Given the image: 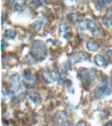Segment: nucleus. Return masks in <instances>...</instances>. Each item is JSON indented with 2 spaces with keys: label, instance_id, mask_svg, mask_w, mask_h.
I'll use <instances>...</instances> for the list:
<instances>
[{
  "label": "nucleus",
  "instance_id": "nucleus-1",
  "mask_svg": "<svg viewBox=\"0 0 112 126\" xmlns=\"http://www.w3.org/2000/svg\"><path fill=\"white\" fill-rule=\"evenodd\" d=\"M10 88L13 95V101L17 102L20 100L24 91L23 81L18 74H14L10 77Z\"/></svg>",
  "mask_w": 112,
  "mask_h": 126
},
{
  "label": "nucleus",
  "instance_id": "nucleus-2",
  "mask_svg": "<svg viewBox=\"0 0 112 126\" xmlns=\"http://www.w3.org/2000/svg\"><path fill=\"white\" fill-rule=\"evenodd\" d=\"M29 55L36 62L43 61L47 55V48L46 44L41 40L33 41V43H31Z\"/></svg>",
  "mask_w": 112,
  "mask_h": 126
},
{
  "label": "nucleus",
  "instance_id": "nucleus-3",
  "mask_svg": "<svg viewBox=\"0 0 112 126\" xmlns=\"http://www.w3.org/2000/svg\"><path fill=\"white\" fill-rule=\"evenodd\" d=\"M112 93V82L109 79H105L99 83L94 90V94L99 98L106 97Z\"/></svg>",
  "mask_w": 112,
  "mask_h": 126
},
{
  "label": "nucleus",
  "instance_id": "nucleus-4",
  "mask_svg": "<svg viewBox=\"0 0 112 126\" xmlns=\"http://www.w3.org/2000/svg\"><path fill=\"white\" fill-rule=\"evenodd\" d=\"M78 78L83 84H90L96 78V70L93 68H83L78 71Z\"/></svg>",
  "mask_w": 112,
  "mask_h": 126
},
{
  "label": "nucleus",
  "instance_id": "nucleus-5",
  "mask_svg": "<svg viewBox=\"0 0 112 126\" xmlns=\"http://www.w3.org/2000/svg\"><path fill=\"white\" fill-rule=\"evenodd\" d=\"M89 59V55L84 51H79L73 53L68 56V62L71 65H75L81 62L87 61Z\"/></svg>",
  "mask_w": 112,
  "mask_h": 126
},
{
  "label": "nucleus",
  "instance_id": "nucleus-6",
  "mask_svg": "<svg viewBox=\"0 0 112 126\" xmlns=\"http://www.w3.org/2000/svg\"><path fill=\"white\" fill-rule=\"evenodd\" d=\"M41 76H42L43 81L46 84H51L56 80L58 75L55 71L45 70L43 71V72L41 74Z\"/></svg>",
  "mask_w": 112,
  "mask_h": 126
},
{
  "label": "nucleus",
  "instance_id": "nucleus-7",
  "mask_svg": "<svg viewBox=\"0 0 112 126\" xmlns=\"http://www.w3.org/2000/svg\"><path fill=\"white\" fill-rule=\"evenodd\" d=\"M84 27L86 29L90 32V33H92L93 35L95 36H98L100 35V29L98 28V25L96 24V22L92 21V20H86L83 22Z\"/></svg>",
  "mask_w": 112,
  "mask_h": 126
},
{
  "label": "nucleus",
  "instance_id": "nucleus-8",
  "mask_svg": "<svg viewBox=\"0 0 112 126\" xmlns=\"http://www.w3.org/2000/svg\"><path fill=\"white\" fill-rule=\"evenodd\" d=\"M24 78L29 83H34L37 79V74L34 69L28 68L25 69L23 72Z\"/></svg>",
  "mask_w": 112,
  "mask_h": 126
},
{
  "label": "nucleus",
  "instance_id": "nucleus-9",
  "mask_svg": "<svg viewBox=\"0 0 112 126\" xmlns=\"http://www.w3.org/2000/svg\"><path fill=\"white\" fill-rule=\"evenodd\" d=\"M99 45L96 41L94 40H90L87 42L86 44V48L88 51L90 52H94V51H98L99 49Z\"/></svg>",
  "mask_w": 112,
  "mask_h": 126
},
{
  "label": "nucleus",
  "instance_id": "nucleus-10",
  "mask_svg": "<svg viewBox=\"0 0 112 126\" xmlns=\"http://www.w3.org/2000/svg\"><path fill=\"white\" fill-rule=\"evenodd\" d=\"M56 120L60 124H65L67 122L66 114L64 111H59L56 115Z\"/></svg>",
  "mask_w": 112,
  "mask_h": 126
},
{
  "label": "nucleus",
  "instance_id": "nucleus-11",
  "mask_svg": "<svg viewBox=\"0 0 112 126\" xmlns=\"http://www.w3.org/2000/svg\"><path fill=\"white\" fill-rule=\"evenodd\" d=\"M29 99L35 104H38L41 102V96L37 92H31L29 94Z\"/></svg>",
  "mask_w": 112,
  "mask_h": 126
},
{
  "label": "nucleus",
  "instance_id": "nucleus-12",
  "mask_svg": "<svg viewBox=\"0 0 112 126\" xmlns=\"http://www.w3.org/2000/svg\"><path fill=\"white\" fill-rule=\"evenodd\" d=\"M44 24V20L42 18H38L37 20L33 22V23L31 24V28L35 31H39L43 26Z\"/></svg>",
  "mask_w": 112,
  "mask_h": 126
},
{
  "label": "nucleus",
  "instance_id": "nucleus-13",
  "mask_svg": "<svg viewBox=\"0 0 112 126\" xmlns=\"http://www.w3.org/2000/svg\"><path fill=\"white\" fill-rule=\"evenodd\" d=\"M94 62L95 64L98 66H102L105 63V59L104 57L100 55H96L94 57Z\"/></svg>",
  "mask_w": 112,
  "mask_h": 126
},
{
  "label": "nucleus",
  "instance_id": "nucleus-14",
  "mask_svg": "<svg viewBox=\"0 0 112 126\" xmlns=\"http://www.w3.org/2000/svg\"><path fill=\"white\" fill-rule=\"evenodd\" d=\"M4 35L7 39H13L16 35V32L12 29H7L4 32Z\"/></svg>",
  "mask_w": 112,
  "mask_h": 126
},
{
  "label": "nucleus",
  "instance_id": "nucleus-15",
  "mask_svg": "<svg viewBox=\"0 0 112 126\" xmlns=\"http://www.w3.org/2000/svg\"><path fill=\"white\" fill-rule=\"evenodd\" d=\"M111 3H112V0H99L96 3V6L99 9H102V8H104L107 5L110 4Z\"/></svg>",
  "mask_w": 112,
  "mask_h": 126
},
{
  "label": "nucleus",
  "instance_id": "nucleus-16",
  "mask_svg": "<svg viewBox=\"0 0 112 126\" xmlns=\"http://www.w3.org/2000/svg\"><path fill=\"white\" fill-rule=\"evenodd\" d=\"M67 29H68V27H67L66 24H62L59 26V30L60 32H64L66 31Z\"/></svg>",
  "mask_w": 112,
  "mask_h": 126
},
{
  "label": "nucleus",
  "instance_id": "nucleus-17",
  "mask_svg": "<svg viewBox=\"0 0 112 126\" xmlns=\"http://www.w3.org/2000/svg\"><path fill=\"white\" fill-rule=\"evenodd\" d=\"M106 55L112 61V49H110L106 51Z\"/></svg>",
  "mask_w": 112,
  "mask_h": 126
},
{
  "label": "nucleus",
  "instance_id": "nucleus-18",
  "mask_svg": "<svg viewBox=\"0 0 112 126\" xmlns=\"http://www.w3.org/2000/svg\"><path fill=\"white\" fill-rule=\"evenodd\" d=\"M84 125H86V124L85 122H83V121H80V122L77 124V126H84Z\"/></svg>",
  "mask_w": 112,
  "mask_h": 126
},
{
  "label": "nucleus",
  "instance_id": "nucleus-19",
  "mask_svg": "<svg viewBox=\"0 0 112 126\" xmlns=\"http://www.w3.org/2000/svg\"><path fill=\"white\" fill-rule=\"evenodd\" d=\"M5 47V43L4 42L3 39H2L1 40V50L3 51V49L4 47Z\"/></svg>",
  "mask_w": 112,
  "mask_h": 126
},
{
  "label": "nucleus",
  "instance_id": "nucleus-20",
  "mask_svg": "<svg viewBox=\"0 0 112 126\" xmlns=\"http://www.w3.org/2000/svg\"><path fill=\"white\" fill-rule=\"evenodd\" d=\"M106 126H112V121H110L108 123H106Z\"/></svg>",
  "mask_w": 112,
  "mask_h": 126
},
{
  "label": "nucleus",
  "instance_id": "nucleus-21",
  "mask_svg": "<svg viewBox=\"0 0 112 126\" xmlns=\"http://www.w3.org/2000/svg\"><path fill=\"white\" fill-rule=\"evenodd\" d=\"M17 1H18V0H9V2L11 3H14V2Z\"/></svg>",
  "mask_w": 112,
  "mask_h": 126
},
{
  "label": "nucleus",
  "instance_id": "nucleus-22",
  "mask_svg": "<svg viewBox=\"0 0 112 126\" xmlns=\"http://www.w3.org/2000/svg\"><path fill=\"white\" fill-rule=\"evenodd\" d=\"M111 75H112V70H111Z\"/></svg>",
  "mask_w": 112,
  "mask_h": 126
}]
</instances>
